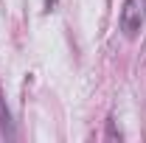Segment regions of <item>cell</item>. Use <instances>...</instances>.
Instances as JSON below:
<instances>
[{
  "label": "cell",
  "instance_id": "6da1fadb",
  "mask_svg": "<svg viewBox=\"0 0 146 143\" xmlns=\"http://www.w3.org/2000/svg\"><path fill=\"white\" fill-rule=\"evenodd\" d=\"M146 23V0H124L121 6V31L127 36H138Z\"/></svg>",
  "mask_w": 146,
  "mask_h": 143
},
{
  "label": "cell",
  "instance_id": "7a4b0ae2",
  "mask_svg": "<svg viewBox=\"0 0 146 143\" xmlns=\"http://www.w3.org/2000/svg\"><path fill=\"white\" fill-rule=\"evenodd\" d=\"M0 132L14 135V121H11V112L6 107V98H3V95H0Z\"/></svg>",
  "mask_w": 146,
  "mask_h": 143
},
{
  "label": "cell",
  "instance_id": "3957f363",
  "mask_svg": "<svg viewBox=\"0 0 146 143\" xmlns=\"http://www.w3.org/2000/svg\"><path fill=\"white\" fill-rule=\"evenodd\" d=\"M56 3H59V0H45V11H54Z\"/></svg>",
  "mask_w": 146,
  "mask_h": 143
},
{
  "label": "cell",
  "instance_id": "277c9868",
  "mask_svg": "<svg viewBox=\"0 0 146 143\" xmlns=\"http://www.w3.org/2000/svg\"><path fill=\"white\" fill-rule=\"evenodd\" d=\"M110 138H121V132H118V129L112 126V121H110Z\"/></svg>",
  "mask_w": 146,
  "mask_h": 143
}]
</instances>
